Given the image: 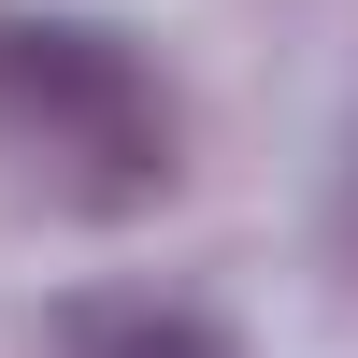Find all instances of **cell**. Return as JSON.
Wrapping results in <instances>:
<instances>
[{
    "mask_svg": "<svg viewBox=\"0 0 358 358\" xmlns=\"http://www.w3.org/2000/svg\"><path fill=\"white\" fill-rule=\"evenodd\" d=\"M57 358H244L201 301H158V287H101V301L57 315Z\"/></svg>",
    "mask_w": 358,
    "mask_h": 358,
    "instance_id": "2",
    "label": "cell"
},
{
    "mask_svg": "<svg viewBox=\"0 0 358 358\" xmlns=\"http://www.w3.org/2000/svg\"><path fill=\"white\" fill-rule=\"evenodd\" d=\"M0 101H15V129L43 158H101L86 201H143L172 172V115H158V86H143V57L115 29H72V15L0 29Z\"/></svg>",
    "mask_w": 358,
    "mask_h": 358,
    "instance_id": "1",
    "label": "cell"
}]
</instances>
